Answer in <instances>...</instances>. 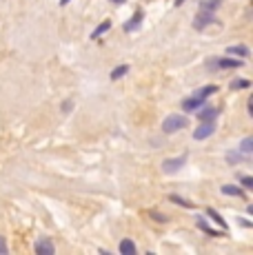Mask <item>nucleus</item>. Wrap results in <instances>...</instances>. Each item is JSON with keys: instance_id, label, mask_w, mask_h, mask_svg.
<instances>
[{"instance_id": "21", "label": "nucleus", "mask_w": 253, "mask_h": 255, "mask_svg": "<svg viewBox=\"0 0 253 255\" xmlns=\"http://www.w3.org/2000/svg\"><path fill=\"white\" fill-rule=\"evenodd\" d=\"M227 160H229V162H240L242 155H238V153H229V155H227Z\"/></svg>"}, {"instance_id": "25", "label": "nucleus", "mask_w": 253, "mask_h": 255, "mask_svg": "<svg viewBox=\"0 0 253 255\" xmlns=\"http://www.w3.org/2000/svg\"><path fill=\"white\" fill-rule=\"evenodd\" d=\"M184 2V0H176V7H180V4H182Z\"/></svg>"}, {"instance_id": "3", "label": "nucleus", "mask_w": 253, "mask_h": 255, "mask_svg": "<svg viewBox=\"0 0 253 255\" xmlns=\"http://www.w3.org/2000/svg\"><path fill=\"white\" fill-rule=\"evenodd\" d=\"M209 67H211V69H238V67H242V60H233V58H213V60L209 62Z\"/></svg>"}, {"instance_id": "19", "label": "nucleus", "mask_w": 253, "mask_h": 255, "mask_svg": "<svg viewBox=\"0 0 253 255\" xmlns=\"http://www.w3.org/2000/svg\"><path fill=\"white\" fill-rule=\"evenodd\" d=\"M249 87V80H233L231 82V89H247Z\"/></svg>"}, {"instance_id": "7", "label": "nucleus", "mask_w": 253, "mask_h": 255, "mask_svg": "<svg viewBox=\"0 0 253 255\" xmlns=\"http://www.w3.org/2000/svg\"><path fill=\"white\" fill-rule=\"evenodd\" d=\"M142 9H138V11L133 13V18H131V20H126V24H125V31L129 33V31H135V29L140 27V22H142Z\"/></svg>"}, {"instance_id": "17", "label": "nucleus", "mask_w": 253, "mask_h": 255, "mask_svg": "<svg viewBox=\"0 0 253 255\" xmlns=\"http://www.w3.org/2000/svg\"><path fill=\"white\" fill-rule=\"evenodd\" d=\"M169 200H171V202H176V204H182V207H187V209H193V204L187 202L184 198H180V195H169Z\"/></svg>"}, {"instance_id": "13", "label": "nucleus", "mask_w": 253, "mask_h": 255, "mask_svg": "<svg viewBox=\"0 0 253 255\" xmlns=\"http://www.w3.org/2000/svg\"><path fill=\"white\" fill-rule=\"evenodd\" d=\"M109 29H111V20H105V22H100L98 27L94 29V33H91V38H100L102 33H105V31H109Z\"/></svg>"}, {"instance_id": "14", "label": "nucleus", "mask_w": 253, "mask_h": 255, "mask_svg": "<svg viewBox=\"0 0 253 255\" xmlns=\"http://www.w3.org/2000/svg\"><path fill=\"white\" fill-rule=\"evenodd\" d=\"M198 229H200V231H204V233H209V235H220V233H218V231H213V229L211 227H209V224H207V220H204V218H198Z\"/></svg>"}, {"instance_id": "1", "label": "nucleus", "mask_w": 253, "mask_h": 255, "mask_svg": "<svg viewBox=\"0 0 253 255\" xmlns=\"http://www.w3.org/2000/svg\"><path fill=\"white\" fill-rule=\"evenodd\" d=\"M216 91H218V87H216V85H207V87H202L200 91H196L191 98H187V100L182 102V109H184V111H196L198 107H200L202 102L207 100V98L211 96V93H216Z\"/></svg>"}, {"instance_id": "23", "label": "nucleus", "mask_w": 253, "mask_h": 255, "mask_svg": "<svg viewBox=\"0 0 253 255\" xmlns=\"http://www.w3.org/2000/svg\"><path fill=\"white\" fill-rule=\"evenodd\" d=\"M151 215L158 220V222H167V215H160V213H155V211H151Z\"/></svg>"}, {"instance_id": "11", "label": "nucleus", "mask_w": 253, "mask_h": 255, "mask_svg": "<svg viewBox=\"0 0 253 255\" xmlns=\"http://www.w3.org/2000/svg\"><path fill=\"white\" fill-rule=\"evenodd\" d=\"M222 193L236 195V198H245V191H242L240 186H231V184H225V186H222Z\"/></svg>"}, {"instance_id": "16", "label": "nucleus", "mask_w": 253, "mask_h": 255, "mask_svg": "<svg viewBox=\"0 0 253 255\" xmlns=\"http://www.w3.org/2000/svg\"><path fill=\"white\" fill-rule=\"evenodd\" d=\"M207 213H209V218H213V222H218L222 229H227V222H225V220H222V215H220V213H216V211H213V209H209Z\"/></svg>"}, {"instance_id": "24", "label": "nucleus", "mask_w": 253, "mask_h": 255, "mask_svg": "<svg viewBox=\"0 0 253 255\" xmlns=\"http://www.w3.org/2000/svg\"><path fill=\"white\" fill-rule=\"evenodd\" d=\"M111 2H116V4H123V2H125V0H111Z\"/></svg>"}, {"instance_id": "18", "label": "nucleus", "mask_w": 253, "mask_h": 255, "mask_svg": "<svg viewBox=\"0 0 253 255\" xmlns=\"http://www.w3.org/2000/svg\"><path fill=\"white\" fill-rule=\"evenodd\" d=\"M253 151V138H245L242 140V153H251Z\"/></svg>"}, {"instance_id": "4", "label": "nucleus", "mask_w": 253, "mask_h": 255, "mask_svg": "<svg viewBox=\"0 0 253 255\" xmlns=\"http://www.w3.org/2000/svg\"><path fill=\"white\" fill-rule=\"evenodd\" d=\"M216 131V120H207V122H200V127H198L196 131H193V138L196 140H204L209 138V135Z\"/></svg>"}, {"instance_id": "15", "label": "nucleus", "mask_w": 253, "mask_h": 255, "mask_svg": "<svg viewBox=\"0 0 253 255\" xmlns=\"http://www.w3.org/2000/svg\"><path fill=\"white\" fill-rule=\"evenodd\" d=\"M126 71H129V67H126V65H123V67H116V69L111 71V80H120V78H123Z\"/></svg>"}, {"instance_id": "6", "label": "nucleus", "mask_w": 253, "mask_h": 255, "mask_svg": "<svg viewBox=\"0 0 253 255\" xmlns=\"http://www.w3.org/2000/svg\"><path fill=\"white\" fill-rule=\"evenodd\" d=\"M53 251H56V249H53V244H51L49 238H40L36 242V253L38 255H53Z\"/></svg>"}, {"instance_id": "12", "label": "nucleus", "mask_w": 253, "mask_h": 255, "mask_svg": "<svg viewBox=\"0 0 253 255\" xmlns=\"http://www.w3.org/2000/svg\"><path fill=\"white\" fill-rule=\"evenodd\" d=\"M220 4V0H202L200 2V11H207V13H213V9Z\"/></svg>"}, {"instance_id": "20", "label": "nucleus", "mask_w": 253, "mask_h": 255, "mask_svg": "<svg viewBox=\"0 0 253 255\" xmlns=\"http://www.w3.org/2000/svg\"><path fill=\"white\" fill-rule=\"evenodd\" d=\"M242 186H245V189H253V178H249V175H242Z\"/></svg>"}, {"instance_id": "22", "label": "nucleus", "mask_w": 253, "mask_h": 255, "mask_svg": "<svg viewBox=\"0 0 253 255\" xmlns=\"http://www.w3.org/2000/svg\"><path fill=\"white\" fill-rule=\"evenodd\" d=\"M0 255H7V244H4L2 235H0Z\"/></svg>"}, {"instance_id": "9", "label": "nucleus", "mask_w": 253, "mask_h": 255, "mask_svg": "<svg viewBox=\"0 0 253 255\" xmlns=\"http://www.w3.org/2000/svg\"><path fill=\"white\" fill-rule=\"evenodd\" d=\"M229 53H231V56H240V58H247L249 56V49H247L245 45H231L227 49Z\"/></svg>"}, {"instance_id": "5", "label": "nucleus", "mask_w": 253, "mask_h": 255, "mask_svg": "<svg viewBox=\"0 0 253 255\" xmlns=\"http://www.w3.org/2000/svg\"><path fill=\"white\" fill-rule=\"evenodd\" d=\"M187 162V153H182L180 158H173V160H164L162 162V171L164 173H176V171Z\"/></svg>"}, {"instance_id": "26", "label": "nucleus", "mask_w": 253, "mask_h": 255, "mask_svg": "<svg viewBox=\"0 0 253 255\" xmlns=\"http://www.w3.org/2000/svg\"><path fill=\"white\" fill-rule=\"evenodd\" d=\"M67 2H69V0H60V4H67Z\"/></svg>"}, {"instance_id": "10", "label": "nucleus", "mask_w": 253, "mask_h": 255, "mask_svg": "<svg viewBox=\"0 0 253 255\" xmlns=\"http://www.w3.org/2000/svg\"><path fill=\"white\" fill-rule=\"evenodd\" d=\"M120 253L123 255H135V244L131 240H123L120 242Z\"/></svg>"}, {"instance_id": "2", "label": "nucleus", "mask_w": 253, "mask_h": 255, "mask_svg": "<svg viewBox=\"0 0 253 255\" xmlns=\"http://www.w3.org/2000/svg\"><path fill=\"white\" fill-rule=\"evenodd\" d=\"M187 125H189L187 118H184V116H178V114H173V116H169L167 120L162 122V131H164V133H176V131L184 129Z\"/></svg>"}, {"instance_id": "8", "label": "nucleus", "mask_w": 253, "mask_h": 255, "mask_svg": "<svg viewBox=\"0 0 253 255\" xmlns=\"http://www.w3.org/2000/svg\"><path fill=\"white\" fill-rule=\"evenodd\" d=\"M216 118H218V111L213 109V107H207V109L198 111V120H200V122H207V120H216Z\"/></svg>"}]
</instances>
